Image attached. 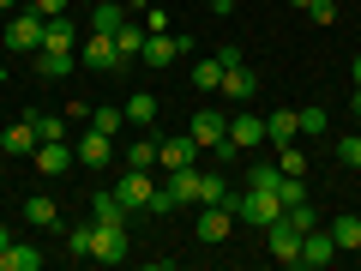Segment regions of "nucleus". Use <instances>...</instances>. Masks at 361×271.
<instances>
[{"label":"nucleus","mask_w":361,"mask_h":271,"mask_svg":"<svg viewBox=\"0 0 361 271\" xmlns=\"http://www.w3.org/2000/svg\"><path fill=\"white\" fill-rule=\"evenodd\" d=\"M205 6H211V13H229V0H205Z\"/></svg>","instance_id":"obj_42"},{"label":"nucleus","mask_w":361,"mask_h":271,"mask_svg":"<svg viewBox=\"0 0 361 271\" xmlns=\"http://www.w3.org/2000/svg\"><path fill=\"white\" fill-rule=\"evenodd\" d=\"M85 127H97V133H109V139H121V127H127V109H97L90 103V121Z\"/></svg>","instance_id":"obj_29"},{"label":"nucleus","mask_w":361,"mask_h":271,"mask_svg":"<svg viewBox=\"0 0 361 271\" xmlns=\"http://www.w3.org/2000/svg\"><path fill=\"white\" fill-rule=\"evenodd\" d=\"M277 175H283L277 163H253L247 169V187H277Z\"/></svg>","instance_id":"obj_38"},{"label":"nucleus","mask_w":361,"mask_h":271,"mask_svg":"<svg viewBox=\"0 0 361 271\" xmlns=\"http://www.w3.org/2000/svg\"><path fill=\"white\" fill-rule=\"evenodd\" d=\"M6 241H13V229H6V223H0V247H6Z\"/></svg>","instance_id":"obj_44"},{"label":"nucleus","mask_w":361,"mask_h":271,"mask_svg":"<svg viewBox=\"0 0 361 271\" xmlns=\"http://www.w3.org/2000/svg\"><path fill=\"white\" fill-rule=\"evenodd\" d=\"M277 169H283V175H307V151H295V145H277Z\"/></svg>","instance_id":"obj_34"},{"label":"nucleus","mask_w":361,"mask_h":271,"mask_svg":"<svg viewBox=\"0 0 361 271\" xmlns=\"http://www.w3.org/2000/svg\"><path fill=\"white\" fill-rule=\"evenodd\" d=\"M127 13H133V6H115V0H97V6H90V30H103V37H115V30L127 25Z\"/></svg>","instance_id":"obj_23"},{"label":"nucleus","mask_w":361,"mask_h":271,"mask_svg":"<svg viewBox=\"0 0 361 271\" xmlns=\"http://www.w3.org/2000/svg\"><path fill=\"white\" fill-rule=\"evenodd\" d=\"M349 115H361V85H355V97H349Z\"/></svg>","instance_id":"obj_41"},{"label":"nucleus","mask_w":361,"mask_h":271,"mask_svg":"<svg viewBox=\"0 0 361 271\" xmlns=\"http://www.w3.org/2000/svg\"><path fill=\"white\" fill-rule=\"evenodd\" d=\"M0 151H13V157H30V151H37V127H30V121H13V127L0 133Z\"/></svg>","instance_id":"obj_24"},{"label":"nucleus","mask_w":361,"mask_h":271,"mask_svg":"<svg viewBox=\"0 0 361 271\" xmlns=\"http://www.w3.org/2000/svg\"><path fill=\"white\" fill-rule=\"evenodd\" d=\"M337 163H343V169H361V133L337 139Z\"/></svg>","instance_id":"obj_36"},{"label":"nucleus","mask_w":361,"mask_h":271,"mask_svg":"<svg viewBox=\"0 0 361 271\" xmlns=\"http://www.w3.org/2000/svg\"><path fill=\"white\" fill-rule=\"evenodd\" d=\"M187 49H193V37H187V30H151L139 61H145V66H169V61H180Z\"/></svg>","instance_id":"obj_3"},{"label":"nucleus","mask_w":361,"mask_h":271,"mask_svg":"<svg viewBox=\"0 0 361 271\" xmlns=\"http://www.w3.org/2000/svg\"><path fill=\"white\" fill-rule=\"evenodd\" d=\"M85 66H90V73H115V66H121V54H115V37L90 30V37H85Z\"/></svg>","instance_id":"obj_16"},{"label":"nucleus","mask_w":361,"mask_h":271,"mask_svg":"<svg viewBox=\"0 0 361 271\" xmlns=\"http://www.w3.org/2000/svg\"><path fill=\"white\" fill-rule=\"evenodd\" d=\"M0 78H6V61H0Z\"/></svg>","instance_id":"obj_48"},{"label":"nucleus","mask_w":361,"mask_h":271,"mask_svg":"<svg viewBox=\"0 0 361 271\" xmlns=\"http://www.w3.org/2000/svg\"><path fill=\"white\" fill-rule=\"evenodd\" d=\"M325 229H331V241H337V253H361V217H331L325 223Z\"/></svg>","instance_id":"obj_22"},{"label":"nucleus","mask_w":361,"mask_h":271,"mask_svg":"<svg viewBox=\"0 0 361 271\" xmlns=\"http://www.w3.org/2000/svg\"><path fill=\"white\" fill-rule=\"evenodd\" d=\"M157 163H163V169H193L199 163V139H193V133L163 139V145H157Z\"/></svg>","instance_id":"obj_11"},{"label":"nucleus","mask_w":361,"mask_h":271,"mask_svg":"<svg viewBox=\"0 0 361 271\" xmlns=\"http://www.w3.org/2000/svg\"><path fill=\"white\" fill-rule=\"evenodd\" d=\"M295 139H301V115H295V109L265 115V145H295Z\"/></svg>","instance_id":"obj_18"},{"label":"nucleus","mask_w":361,"mask_h":271,"mask_svg":"<svg viewBox=\"0 0 361 271\" xmlns=\"http://www.w3.org/2000/svg\"><path fill=\"white\" fill-rule=\"evenodd\" d=\"M30 157H37V169H42V175H66V169L78 163L66 139H37V151H30Z\"/></svg>","instance_id":"obj_14"},{"label":"nucleus","mask_w":361,"mask_h":271,"mask_svg":"<svg viewBox=\"0 0 361 271\" xmlns=\"http://www.w3.org/2000/svg\"><path fill=\"white\" fill-rule=\"evenodd\" d=\"M349 73H355V85H361V54H355V61H349Z\"/></svg>","instance_id":"obj_43"},{"label":"nucleus","mask_w":361,"mask_h":271,"mask_svg":"<svg viewBox=\"0 0 361 271\" xmlns=\"http://www.w3.org/2000/svg\"><path fill=\"white\" fill-rule=\"evenodd\" d=\"M127 169H157V145H151V139H133V151H127Z\"/></svg>","instance_id":"obj_35"},{"label":"nucleus","mask_w":361,"mask_h":271,"mask_svg":"<svg viewBox=\"0 0 361 271\" xmlns=\"http://www.w3.org/2000/svg\"><path fill=\"white\" fill-rule=\"evenodd\" d=\"M187 133L199 139V151H217V145L229 139V115H223V109H193V121H187Z\"/></svg>","instance_id":"obj_6"},{"label":"nucleus","mask_w":361,"mask_h":271,"mask_svg":"<svg viewBox=\"0 0 361 271\" xmlns=\"http://www.w3.org/2000/svg\"><path fill=\"white\" fill-rule=\"evenodd\" d=\"M229 6H235V0H229Z\"/></svg>","instance_id":"obj_49"},{"label":"nucleus","mask_w":361,"mask_h":271,"mask_svg":"<svg viewBox=\"0 0 361 271\" xmlns=\"http://www.w3.org/2000/svg\"><path fill=\"white\" fill-rule=\"evenodd\" d=\"M0 271H42V253L25 247V241H6L0 247Z\"/></svg>","instance_id":"obj_20"},{"label":"nucleus","mask_w":361,"mask_h":271,"mask_svg":"<svg viewBox=\"0 0 361 271\" xmlns=\"http://www.w3.org/2000/svg\"><path fill=\"white\" fill-rule=\"evenodd\" d=\"M223 97H229V103H253L259 97V73L247 61H229L223 66Z\"/></svg>","instance_id":"obj_9"},{"label":"nucleus","mask_w":361,"mask_h":271,"mask_svg":"<svg viewBox=\"0 0 361 271\" xmlns=\"http://www.w3.org/2000/svg\"><path fill=\"white\" fill-rule=\"evenodd\" d=\"M229 205H235V217L253 223V229H271V223L283 217V199L271 193V187H247V193H241V199H229Z\"/></svg>","instance_id":"obj_2"},{"label":"nucleus","mask_w":361,"mask_h":271,"mask_svg":"<svg viewBox=\"0 0 361 271\" xmlns=\"http://www.w3.org/2000/svg\"><path fill=\"white\" fill-rule=\"evenodd\" d=\"M73 157H85L90 169H103V163H115V139H109V133H97V127H78Z\"/></svg>","instance_id":"obj_10"},{"label":"nucleus","mask_w":361,"mask_h":271,"mask_svg":"<svg viewBox=\"0 0 361 271\" xmlns=\"http://www.w3.org/2000/svg\"><path fill=\"white\" fill-rule=\"evenodd\" d=\"M90 223H103V229H115V223H133V211L121 205V193L109 187V193H90V211H85Z\"/></svg>","instance_id":"obj_15"},{"label":"nucleus","mask_w":361,"mask_h":271,"mask_svg":"<svg viewBox=\"0 0 361 271\" xmlns=\"http://www.w3.org/2000/svg\"><path fill=\"white\" fill-rule=\"evenodd\" d=\"M145 37H151V30H145V25H133V18H127V25L115 30V54H121V61H139V54H145Z\"/></svg>","instance_id":"obj_26"},{"label":"nucleus","mask_w":361,"mask_h":271,"mask_svg":"<svg viewBox=\"0 0 361 271\" xmlns=\"http://www.w3.org/2000/svg\"><path fill=\"white\" fill-rule=\"evenodd\" d=\"M301 115V139H319L325 133V109H295Z\"/></svg>","instance_id":"obj_39"},{"label":"nucleus","mask_w":361,"mask_h":271,"mask_svg":"<svg viewBox=\"0 0 361 271\" xmlns=\"http://www.w3.org/2000/svg\"><path fill=\"white\" fill-rule=\"evenodd\" d=\"M289 6H307V0H289Z\"/></svg>","instance_id":"obj_47"},{"label":"nucleus","mask_w":361,"mask_h":271,"mask_svg":"<svg viewBox=\"0 0 361 271\" xmlns=\"http://www.w3.org/2000/svg\"><path fill=\"white\" fill-rule=\"evenodd\" d=\"M30 6H37V13H42V18H61V13H66V6H73V0H30Z\"/></svg>","instance_id":"obj_40"},{"label":"nucleus","mask_w":361,"mask_h":271,"mask_svg":"<svg viewBox=\"0 0 361 271\" xmlns=\"http://www.w3.org/2000/svg\"><path fill=\"white\" fill-rule=\"evenodd\" d=\"M115 193H121V205H127V211H151V199H157L151 169H127V175L115 181Z\"/></svg>","instance_id":"obj_5"},{"label":"nucleus","mask_w":361,"mask_h":271,"mask_svg":"<svg viewBox=\"0 0 361 271\" xmlns=\"http://www.w3.org/2000/svg\"><path fill=\"white\" fill-rule=\"evenodd\" d=\"M229 145H235V151L265 145V115H253V109H229Z\"/></svg>","instance_id":"obj_7"},{"label":"nucleus","mask_w":361,"mask_h":271,"mask_svg":"<svg viewBox=\"0 0 361 271\" xmlns=\"http://www.w3.org/2000/svg\"><path fill=\"white\" fill-rule=\"evenodd\" d=\"M121 109H127V127H151V121H157V97H151V90H133Z\"/></svg>","instance_id":"obj_28"},{"label":"nucleus","mask_w":361,"mask_h":271,"mask_svg":"<svg viewBox=\"0 0 361 271\" xmlns=\"http://www.w3.org/2000/svg\"><path fill=\"white\" fill-rule=\"evenodd\" d=\"M301 13H307L313 25H325V30L337 25V6H331V0H307V6H301Z\"/></svg>","instance_id":"obj_37"},{"label":"nucleus","mask_w":361,"mask_h":271,"mask_svg":"<svg viewBox=\"0 0 361 271\" xmlns=\"http://www.w3.org/2000/svg\"><path fill=\"white\" fill-rule=\"evenodd\" d=\"M331 259H337V241H331V229H325V223L301 235V259H295V265H307V271H325Z\"/></svg>","instance_id":"obj_8"},{"label":"nucleus","mask_w":361,"mask_h":271,"mask_svg":"<svg viewBox=\"0 0 361 271\" xmlns=\"http://www.w3.org/2000/svg\"><path fill=\"white\" fill-rule=\"evenodd\" d=\"M78 6H97V0H78Z\"/></svg>","instance_id":"obj_46"},{"label":"nucleus","mask_w":361,"mask_h":271,"mask_svg":"<svg viewBox=\"0 0 361 271\" xmlns=\"http://www.w3.org/2000/svg\"><path fill=\"white\" fill-rule=\"evenodd\" d=\"M193 85H199V90H223V54H217V61H199V66H193Z\"/></svg>","instance_id":"obj_33"},{"label":"nucleus","mask_w":361,"mask_h":271,"mask_svg":"<svg viewBox=\"0 0 361 271\" xmlns=\"http://www.w3.org/2000/svg\"><path fill=\"white\" fill-rule=\"evenodd\" d=\"M66 253L73 259H97V223H73V229H66Z\"/></svg>","instance_id":"obj_25"},{"label":"nucleus","mask_w":361,"mask_h":271,"mask_svg":"<svg viewBox=\"0 0 361 271\" xmlns=\"http://www.w3.org/2000/svg\"><path fill=\"white\" fill-rule=\"evenodd\" d=\"M73 73V49H37V78H66Z\"/></svg>","instance_id":"obj_27"},{"label":"nucleus","mask_w":361,"mask_h":271,"mask_svg":"<svg viewBox=\"0 0 361 271\" xmlns=\"http://www.w3.org/2000/svg\"><path fill=\"white\" fill-rule=\"evenodd\" d=\"M265 235H271V253H277V265H295V259H301V229H295V223L277 217Z\"/></svg>","instance_id":"obj_17"},{"label":"nucleus","mask_w":361,"mask_h":271,"mask_svg":"<svg viewBox=\"0 0 361 271\" xmlns=\"http://www.w3.org/2000/svg\"><path fill=\"white\" fill-rule=\"evenodd\" d=\"M25 121L37 127V139H66V115H37V109H25Z\"/></svg>","instance_id":"obj_30"},{"label":"nucleus","mask_w":361,"mask_h":271,"mask_svg":"<svg viewBox=\"0 0 361 271\" xmlns=\"http://www.w3.org/2000/svg\"><path fill=\"white\" fill-rule=\"evenodd\" d=\"M271 193L283 199V205H301V199H307V175H277V187H271Z\"/></svg>","instance_id":"obj_32"},{"label":"nucleus","mask_w":361,"mask_h":271,"mask_svg":"<svg viewBox=\"0 0 361 271\" xmlns=\"http://www.w3.org/2000/svg\"><path fill=\"white\" fill-rule=\"evenodd\" d=\"M223 199H229V181H223V175H205V169H199V205H223Z\"/></svg>","instance_id":"obj_31"},{"label":"nucleus","mask_w":361,"mask_h":271,"mask_svg":"<svg viewBox=\"0 0 361 271\" xmlns=\"http://www.w3.org/2000/svg\"><path fill=\"white\" fill-rule=\"evenodd\" d=\"M13 6H18V0H0V13H13Z\"/></svg>","instance_id":"obj_45"},{"label":"nucleus","mask_w":361,"mask_h":271,"mask_svg":"<svg viewBox=\"0 0 361 271\" xmlns=\"http://www.w3.org/2000/svg\"><path fill=\"white\" fill-rule=\"evenodd\" d=\"M42 49H78V25L73 18H42Z\"/></svg>","instance_id":"obj_19"},{"label":"nucleus","mask_w":361,"mask_h":271,"mask_svg":"<svg viewBox=\"0 0 361 271\" xmlns=\"http://www.w3.org/2000/svg\"><path fill=\"white\" fill-rule=\"evenodd\" d=\"M175 205H199V163L193 169H169V181H157L151 211H175Z\"/></svg>","instance_id":"obj_1"},{"label":"nucleus","mask_w":361,"mask_h":271,"mask_svg":"<svg viewBox=\"0 0 361 271\" xmlns=\"http://www.w3.org/2000/svg\"><path fill=\"white\" fill-rule=\"evenodd\" d=\"M229 229H235V205H205L199 223H193L199 241H229Z\"/></svg>","instance_id":"obj_13"},{"label":"nucleus","mask_w":361,"mask_h":271,"mask_svg":"<svg viewBox=\"0 0 361 271\" xmlns=\"http://www.w3.org/2000/svg\"><path fill=\"white\" fill-rule=\"evenodd\" d=\"M6 49H13V54H37L42 49V13H37V6L6 18Z\"/></svg>","instance_id":"obj_4"},{"label":"nucleus","mask_w":361,"mask_h":271,"mask_svg":"<svg viewBox=\"0 0 361 271\" xmlns=\"http://www.w3.org/2000/svg\"><path fill=\"white\" fill-rule=\"evenodd\" d=\"M127 253H133V229H127V223H115V229L97 223V259H103V265H121Z\"/></svg>","instance_id":"obj_12"},{"label":"nucleus","mask_w":361,"mask_h":271,"mask_svg":"<svg viewBox=\"0 0 361 271\" xmlns=\"http://www.w3.org/2000/svg\"><path fill=\"white\" fill-rule=\"evenodd\" d=\"M25 223H37V229H61V205H54L49 193H30L25 199Z\"/></svg>","instance_id":"obj_21"}]
</instances>
